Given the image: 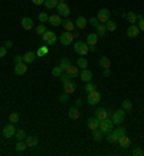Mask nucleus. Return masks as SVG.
<instances>
[{"mask_svg":"<svg viewBox=\"0 0 144 156\" xmlns=\"http://www.w3.org/2000/svg\"><path fill=\"white\" fill-rule=\"evenodd\" d=\"M26 143L23 142V140H17V143H16V146H14V149H16V151L17 152H23L25 149H26Z\"/></svg>","mask_w":144,"mask_h":156,"instance_id":"nucleus-39","label":"nucleus"},{"mask_svg":"<svg viewBox=\"0 0 144 156\" xmlns=\"http://www.w3.org/2000/svg\"><path fill=\"white\" fill-rule=\"evenodd\" d=\"M86 24H88V20L84 17V16H79L77 20H75V26H77L79 30H84L86 27Z\"/></svg>","mask_w":144,"mask_h":156,"instance_id":"nucleus-20","label":"nucleus"},{"mask_svg":"<svg viewBox=\"0 0 144 156\" xmlns=\"http://www.w3.org/2000/svg\"><path fill=\"white\" fill-rule=\"evenodd\" d=\"M56 13L61 16V17H68L71 14V9L66 3H58L56 6Z\"/></svg>","mask_w":144,"mask_h":156,"instance_id":"nucleus-5","label":"nucleus"},{"mask_svg":"<svg viewBox=\"0 0 144 156\" xmlns=\"http://www.w3.org/2000/svg\"><path fill=\"white\" fill-rule=\"evenodd\" d=\"M32 3H33V5H36V6H40V5H43V3H45V0H32Z\"/></svg>","mask_w":144,"mask_h":156,"instance_id":"nucleus-53","label":"nucleus"},{"mask_svg":"<svg viewBox=\"0 0 144 156\" xmlns=\"http://www.w3.org/2000/svg\"><path fill=\"white\" fill-rule=\"evenodd\" d=\"M14 133H16V129H14V123H9L3 128V136L5 137H13Z\"/></svg>","mask_w":144,"mask_h":156,"instance_id":"nucleus-9","label":"nucleus"},{"mask_svg":"<svg viewBox=\"0 0 144 156\" xmlns=\"http://www.w3.org/2000/svg\"><path fill=\"white\" fill-rule=\"evenodd\" d=\"M131 108H133V102L130 99H125L123 100V109L124 110H131Z\"/></svg>","mask_w":144,"mask_h":156,"instance_id":"nucleus-42","label":"nucleus"},{"mask_svg":"<svg viewBox=\"0 0 144 156\" xmlns=\"http://www.w3.org/2000/svg\"><path fill=\"white\" fill-rule=\"evenodd\" d=\"M89 52H97V46H88Z\"/></svg>","mask_w":144,"mask_h":156,"instance_id":"nucleus-56","label":"nucleus"},{"mask_svg":"<svg viewBox=\"0 0 144 156\" xmlns=\"http://www.w3.org/2000/svg\"><path fill=\"white\" fill-rule=\"evenodd\" d=\"M89 24H91L92 27H97V26L100 24V20L97 19V17H91V19H89Z\"/></svg>","mask_w":144,"mask_h":156,"instance_id":"nucleus-49","label":"nucleus"},{"mask_svg":"<svg viewBox=\"0 0 144 156\" xmlns=\"http://www.w3.org/2000/svg\"><path fill=\"white\" fill-rule=\"evenodd\" d=\"M112 133H114L115 136L118 137V139H120L121 136H123V135H125V128H123V126H120V128H117L114 130V129H112Z\"/></svg>","mask_w":144,"mask_h":156,"instance_id":"nucleus-37","label":"nucleus"},{"mask_svg":"<svg viewBox=\"0 0 144 156\" xmlns=\"http://www.w3.org/2000/svg\"><path fill=\"white\" fill-rule=\"evenodd\" d=\"M138 34H140L138 26H137V24H130L128 29H127V36L131 39H134V37H137Z\"/></svg>","mask_w":144,"mask_h":156,"instance_id":"nucleus-10","label":"nucleus"},{"mask_svg":"<svg viewBox=\"0 0 144 156\" xmlns=\"http://www.w3.org/2000/svg\"><path fill=\"white\" fill-rule=\"evenodd\" d=\"M74 33L72 32H63L62 34H61V43H62L63 46H69V44H72V42H74Z\"/></svg>","mask_w":144,"mask_h":156,"instance_id":"nucleus-7","label":"nucleus"},{"mask_svg":"<svg viewBox=\"0 0 144 156\" xmlns=\"http://www.w3.org/2000/svg\"><path fill=\"white\" fill-rule=\"evenodd\" d=\"M100 129H101V130H102L104 133L112 132V129H114V122H112L110 118L104 119V120H101V122H100Z\"/></svg>","mask_w":144,"mask_h":156,"instance_id":"nucleus-4","label":"nucleus"},{"mask_svg":"<svg viewBox=\"0 0 144 156\" xmlns=\"http://www.w3.org/2000/svg\"><path fill=\"white\" fill-rule=\"evenodd\" d=\"M107 142H110V143H118V137L115 136L112 132H110V133H107Z\"/></svg>","mask_w":144,"mask_h":156,"instance_id":"nucleus-35","label":"nucleus"},{"mask_svg":"<svg viewBox=\"0 0 144 156\" xmlns=\"http://www.w3.org/2000/svg\"><path fill=\"white\" fill-rule=\"evenodd\" d=\"M72 33H74V37H79V32L78 30H74Z\"/></svg>","mask_w":144,"mask_h":156,"instance_id":"nucleus-57","label":"nucleus"},{"mask_svg":"<svg viewBox=\"0 0 144 156\" xmlns=\"http://www.w3.org/2000/svg\"><path fill=\"white\" fill-rule=\"evenodd\" d=\"M110 16H111V12L108 9H100L98 13H97V19L100 20V23H107L110 20Z\"/></svg>","mask_w":144,"mask_h":156,"instance_id":"nucleus-6","label":"nucleus"},{"mask_svg":"<svg viewBox=\"0 0 144 156\" xmlns=\"http://www.w3.org/2000/svg\"><path fill=\"white\" fill-rule=\"evenodd\" d=\"M86 100H88V103L91 105V106H94V105H97V103H100L101 93H100V92H97V90H94V92H91V93H88Z\"/></svg>","mask_w":144,"mask_h":156,"instance_id":"nucleus-8","label":"nucleus"},{"mask_svg":"<svg viewBox=\"0 0 144 156\" xmlns=\"http://www.w3.org/2000/svg\"><path fill=\"white\" fill-rule=\"evenodd\" d=\"M59 100H61L62 103H68V102H69V93H66V92L61 93V96H59Z\"/></svg>","mask_w":144,"mask_h":156,"instance_id":"nucleus-46","label":"nucleus"},{"mask_svg":"<svg viewBox=\"0 0 144 156\" xmlns=\"http://www.w3.org/2000/svg\"><path fill=\"white\" fill-rule=\"evenodd\" d=\"M102 75H104V77H108V76H111V70L110 69H104Z\"/></svg>","mask_w":144,"mask_h":156,"instance_id":"nucleus-54","label":"nucleus"},{"mask_svg":"<svg viewBox=\"0 0 144 156\" xmlns=\"http://www.w3.org/2000/svg\"><path fill=\"white\" fill-rule=\"evenodd\" d=\"M58 0H45V3H43V6L46 7V9H56L58 6Z\"/></svg>","mask_w":144,"mask_h":156,"instance_id":"nucleus-32","label":"nucleus"},{"mask_svg":"<svg viewBox=\"0 0 144 156\" xmlns=\"http://www.w3.org/2000/svg\"><path fill=\"white\" fill-rule=\"evenodd\" d=\"M68 116H69V119H72V120H77V119H79V116H81V112H79V109H78L77 106H71L69 110H68Z\"/></svg>","mask_w":144,"mask_h":156,"instance_id":"nucleus-12","label":"nucleus"},{"mask_svg":"<svg viewBox=\"0 0 144 156\" xmlns=\"http://www.w3.org/2000/svg\"><path fill=\"white\" fill-rule=\"evenodd\" d=\"M49 23L52 24L53 27H58V26H61L62 24V20H61V16L58 13H53V14H51L49 16V20H48Z\"/></svg>","mask_w":144,"mask_h":156,"instance_id":"nucleus-11","label":"nucleus"},{"mask_svg":"<svg viewBox=\"0 0 144 156\" xmlns=\"http://www.w3.org/2000/svg\"><path fill=\"white\" fill-rule=\"evenodd\" d=\"M62 26H63V29H65L66 32H74V30H75V27H77L74 22H71V20H68V19L62 22Z\"/></svg>","mask_w":144,"mask_h":156,"instance_id":"nucleus-27","label":"nucleus"},{"mask_svg":"<svg viewBox=\"0 0 144 156\" xmlns=\"http://www.w3.org/2000/svg\"><path fill=\"white\" fill-rule=\"evenodd\" d=\"M105 26H107V30H108V32H115V29H117V23L112 22V20H108L105 23Z\"/></svg>","mask_w":144,"mask_h":156,"instance_id":"nucleus-38","label":"nucleus"},{"mask_svg":"<svg viewBox=\"0 0 144 156\" xmlns=\"http://www.w3.org/2000/svg\"><path fill=\"white\" fill-rule=\"evenodd\" d=\"M46 30H48V29H46V26H45L43 23H42V24H38V26H36V29H35L36 34H40V36H42V34L45 33Z\"/></svg>","mask_w":144,"mask_h":156,"instance_id":"nucleus-40","label":"nucleus"},{"mask_svg":"<svg viewBox=\"0 0 144 156\" xmlns=\"http://www.w3.org/2000/svg\"><path fill=\"white\" fill-rule=\"evenodd\" d=\"M14 137L17 139V140H23L25 137H26V133H25V130H16V133H14Z\"/></svg>","mask_w":144,"mask_h":156,"instance_id":"nucleus-43","label":"nucleus"},{"mask_svg":"<svg viewBox=\"0 0 144 156\" xmlns=\"http://www.w3.org/2000/svg\"><path fill=\"white\" fill-rule=\"evenodd\" d=\"M95 29H97V34H98V37H104V36L107 34V32H108V30H107L105 23H100Z\"/></svg>","mask_w":144,"mask_h":156,"instance_id":"nucleus-22","label":"nucleus"},{"mask_svg":"<svg viewBox=\"0 0 144 156\" xmlns=\"http://www.w3.org/2000/svg\"><path fill=\"white\" fill-rule=\"evenodd\" d=\"M137 26H138L140 32H144V17H143V19H140V20H138V24H137Z\"/></svg>","mask_w":144,"mask_h":156,"instance_id":"nucleus-50","label":"nucleus"},{"mask_svg":"<svg viewBox=\"0 0 144 156\" xmlns=\"http://www.w3.org/2000/svg\"><path fill=\"white\" fill-rule=\"evenodd\" d=\"M35 59H36V53L35 52H26L23 56V62L28 65V63H33Z\"/></svg>","mask_w":144,"mask_h":156,"instance_id":"nucleus-23","label":"nucleus"},{"mask_svg":"<svg viewBox=\"0 0 144 156\" xmlns=\"http://www.w3.org/2000/svg\"><path fill=\"white\" fill-rule=\"evenodd\" d=\"M9 120H10V123H17L19 122V113H16V112L10 113L9 115Z\"/></svg>","mask_w":144,"mask_h":156,"instance_id":"nucleus-44","label":"nucleus"},{"mask_svg":"<svg viewBox=\"0 0 144 156\" xmlns=\"http://www.w3.org/2000/svg\"><path fill=\"white\" fill-rule=\"evenodd\" d=\"M94 90H97L95 83H92V82H86V85H85V92L86 93H91V92H94Z\"/></svg>","mask_w":144,"mask_h":156,"instance_id":"nucleus-36","label":"nucleus"},{"mask_svg":"<svg viewBox=\"0 0 144 156\" xmlns=\"http://www.w3.org/2000/svg\"><path fill=\"white\" fill-rule=\"evenodd\" d=\"M61 82H62V85H65V83H68V82H71V80H74V77H72L71 75H68L66 72H63L62 75H61Z\"/></svg>","mask_w":144,"mask_h":156,"instance_id":"nucleus-33","label":"nucleus"},{"mask_svg":"<svg viewBox=\"0 0 144 156\" xmlns=\"http://www.w3.org/2000/svg\"><path fill=\"white\" fill-rule=\"evenodd\" d=\"M75 106H77V108L82 106V99H77V102H75Z\"/></svg>","mask_w":144,"mask_h":156,"instance_id":"nucleus-55","label":"nucleus"},{"mask_svg":"<svg viewBox=\"0 0 144 156\" xmlns=\"http://www.w3.org/2000/svg\"><path fill=\"white\" fill-rule=\"evenodd\" d=\"M5 48L6 49H12L13 48V42H12V40H7V42L5 43Z\"/></svg>","mask_w":144,"mask_h":156,"instance_id":"nucleus-52","label":"nucleus"},{"mask_svg":"<svg viewBox=\"0 0 144 156\" xmlns=\"http://www.w3.org/2000/svg\"><path fill=\"white\" fill-rule=\"evenodd\" d=\"M124 119H125V110L124 109L115 110V112H112V115H111V120L114 122V125H121V123L124 122Z\"/></svg>","mask_w":144,"mask_h":156,"instance_id":"nucleus-3","label":"nucleus"},{"mask_svg":"<svg viewBox=\"0 0 144 156\" xmlns=\"http://www.w3.org/2000/svg\"><path fill=\"white\" fill-rule=\"evenodd\" d=\"M98 34L97 33H89L88 34V37H86V44L88 46H97V43H98Z\"/></svg>","mask_w":144,"mask_h":156,"instance_id":"nucleus-19","label":"nucleus"},{"mask_svg":"<svg viewBox=\"0 0 144 156\" xmlns=\"http://www.w3.org/2000/svg\"><path fill=\"white\" fill-rule=\"evenodd\" d=\"M39 20H40V23H46L49 20V14L42 12V13H39Z\"/></svg>","mask_w":144,"mask_h":156,"instance_id":"nucleus-45","label":"nucleus"},{"mask_svg":"<svg viewBox=\"0 0 144 156\" xmlns=\"http://www.w3.org/2000/svg\"><path fill=\"white\" fill-rule=\"evenodd\" d=\"M77 66L79 67V69H88V60H86L84 56H81L77 62Z\"/></svg>","mask_w":144,"mask_h":156,"instance_id":"nucleus-31","label":"nucleus"},{"mask_svg":"<svg viewBox=\"0 0 144 156\" xmlns=\"http://www.w3.org/2000/svg\"><path fill=\"white\" fill-rule=\"evenodd\" d=\"M22 27L25 30H30V29L33 27V20L30 19V17H23L22 19Z\"/></svg>","mask_w":144,"mask_h":156,"instance_id":"nucleus-24","label":"nucleus"},{"mask_svg":"<svg viewBox=\"0 0 144 156\" xmlns=\"http://www.w3.org/2000/svg\"><path fill=\"white\" fill-rule=\"evenodd\" d=\"M124 17L125 19H127V22H128V23H135V22H137V14L134 13V12H127V13H124Z\"/></svg>","mask_w":144,"mask_h":156,"instance_id":"nucleus-28","label":"nucleus"},{"mask_svg":"<svg viewBox=\"0 0 144 156\" xmlns=\"http://www.w3.org/2000/svg\"><path fill=\"white\" fill-rule=\"evenodd\" d=\"M20 63H25V62H23V56L16 55V56H14V65H20Z\"/></svg>","mask_w":144,"mask_h":156,"instance_id":"nucleus-48","label":"nucleus"},{"mask_svg":"<svg viewBox=\"0 0 144 156\" xmlns=\"http://www.w3.org/2000/svg\"><path fill=\"white\" fill-rule=\"evenodd\" d=\"M63 72H62V69H61V66H55L52 69V76L53 77H61V75H62Z\"/></svg>","mask_w":144,"mask_h":156,"instance_id":"nucleus-41","label":"nucleus"},{"mask_svg":"<svg viewBox=\"0 0 144 156\" xmlns=\"http://www.w3.org/2000/svg\"><path fill=\"white\" fill-rule=\"evenodd\" d=\"M79 76H81V80L82 82H91L92 80V72L89 70V69H82V72L81 73H79Z\"/></svg>","mask_w":144,"mask_h":156,"instance_id":"nucleus-14","label":"nucleus"},{"mask_svg":"<svg viewBox=\"0 0 144 156\" xmlns=\"http://www.w3.org/2000/svg\"><path fill=\"white\" fill-rule=\"evenodd\" d=\"M25 143H26L28 147H35V146H38L39 139L36 136H26L25 137Z\"/></svg>","mask_w":144,"mask_h":156,"instance_id":"nucleus-17","label":"nucleus"},{"mask_svg":"<svg viewBox=\"0 0 144 156\" xmlns=\"http://www.w3.org/2000/svg\"><path fill=\"white\" fill-rule=\"evenodd\" d=\"M95 118L98 119V120H104V119H107L108 118V110L107 109H104V108H98L95 110Z\"/></svg>","mask_w":144,"mask_h":156,"instance_id":"nucleus-15","label":"nucleus"},{"mask_svg":"<svg viewBox=\"0 0 144 156\" xmlns=\"http://www.w3.org/2000/svg\"><path fill=\"white\" fill-rule=\"evenodd\" d=\"M130 143H131V140H130V137L127 136V135H123V136L118 139V145H120L123 149H128Z\"/></svg>","mask_w":144,"mask_h":156,"instance_id":"nucleus-18","label":"nucleus"},{"mask_svg":"<svg viewBox=\"0 0 144 156\" xmlns=\"http://www.w3.org/2000/svg\"><path fill=\"white\" fill-rule=\"evenodd\" d=\"M100 66L102 67V69H110L111 67V60H110V57H107V56H102L100 57Z\"/></svg>","mask_w":144,"mask_h":156,"instance_id":"nucleus-25","label":"nucleus"},{"mask_svg":"<svg viewBox=\"0 0 144 156\" xmlns=\"http://www.w3.org/2000/svg\"><path fill=\"white\" fill-rule=\"evenodd\" d=\"M56 39H58L56 33L52 32V30H46V32L42 34V40L46 46H52V44H55V43H56Z\"/></svg>","mask_w":144,"mask_h":156,"instance_id":"nucleus-1","label":"nucleus"},{"mask_svg":"<svg viewBox=\"0 0 144 156\" xmlns=\"http://www.w3.org/2000/svg\"><path fill=\"white\" fill-rule=\"evenodd\" d=\"M92 137H94V140H97V142H101V140L105 137V133L98 128V129H95V130H92Z\"/></svg>","mask_w":144,"mask_h":156,"instance_id":"nucleus-21","label":"nucleus"},{"mask_svg":"<svg viewBox=\"0 0 144 156\" xmlns=\"http://www.w3.org/2000/svg\"><path fill=\"white\" fill-rule=\"evenodd\" d=\"M133 155L134 156H143L144 151L141 149V147H135V149H133Z\"/></svg>","mask_w":144,"mask_h":156,"instance_id":"nucleus-47","label":"nucleus"},{"mask_svg":"<svg viewBox=\"0 0 144 156\" xmlns=\"http://www.w3.org/2000/svg\"><path fill=\"white\" fill-rule=\"evenodd\" d=\"M49 53V48L48 46H42V48L38 49V53H36V56L38 57H42V56H46Z\"/></svg>","mask_w":144,"mask_h":156,"instance_id":"nucleus-34","label":"nucleus"},{"mask_svg":"<svg viewBox=\"0 0 144 156\" xmlns=\"http://www.w3.org/2000/svg\"><path fill=\"white\" fill-rule=\"evenodd\" d=\"M74 50L79 55V56H86L89 53V49H88V44L82 42H75L74 43Z\"/></svg>","mask_w":144,"mask_h":156,"instance_id":"nucleus-2","label":"nucleus"},{"mask_svg":"<svg viewBox=\"0 0 144 156\" xmlns=\"http://www.w3.org/2000/svg\"><path fill=\"white\" fill-rule=\"evenodd\" d=\"M86 126L91 129V130H95V129L100 128V120L94 116V118H88L86 119Z\"/></svg>","mask_w":144,"mask_h":156,"instance_id":"nucleus-13","label":"nucleus"},{"mask_svg":"<svg viewBox=\"0 0 144 156\" xmlns=\"http://www.w3.org/2000/svg\"><path fill=\"white\" fill-rule=\"evenodd\" d=\"M28 72V66L26 63H20V65H14V75L17 76H23Z\"/></svg>","mask_w":144,"mask_h":156,"instance_id":"nucleus-16","label":"nucleus"},{"mask_svg":"<svg viewBox=\"0 0 144 156\" xmlns=\"http://www.w3.org/2000/svg\"><path fill=\"white\" fill-rule=\"evenodd\" d=\"M6 53H7V49L5 46H0V57H5Z\"/></svg>","mask_w":144,"mask_h":156,"instance_id":"nucleus-51","label":"nucleus"},{"mask_svg":"<svg viewBox=\"0 0 144 156\" xmlns=\"http://www.w3.org/2000/svg\"><path fill=\"white\" fill-rule=\"evenodd\" d=\"M59 66H61L62 72H66L68 69H69V66H71V60H69L68 57H62V59H61V63H59Z\"/></svg>","mask_w":144,"mask_h":156,"instance_id":"nucleus-29","label":"nucleus"},{"mask_svg":"<svg viewBox=\"0 0 144 156\" xmlns=\"http://www.w3.org/2000/svg\"><path fill=\"white\" fill-rule=\"evenodd\" d=\"M66 73H68V75H71L72 77L75 79V77L79 75V67H78V66H72V65H71V66H69V69L66 70Z\"/></svg>","mask_w":144,"mask_h":156,"instance_id":"nucleus-30","label":"nucleus"},{"mask_svg":"<svg viewBox=\"0 0 144 156\" xmlns=\"http://www.w3.org/2000/svg\"><path fill=\"white\" fill-rule=\"evenodd\" d=\"M75 89H77V85H75L72 80L63 85V92H66V93H69V95H71V93H74V92H75Z\"/></svg>","mask_w":144,"mask_h":156,"instance_id":"nucleus-26","label":"nucleus"}]
</instances>
